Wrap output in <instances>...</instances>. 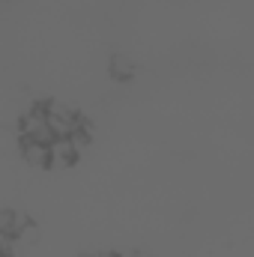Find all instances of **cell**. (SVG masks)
<instances>
[{
	"mask_svg": "<svg viewBox=\"0 0 254 257\" xmlns=\"http://www.w3.org/2000/svg\"><path fill=\"white\" fill-rule=\"evenodd\" d=\"M21 141H39V144H51L54 141V132L48 123V108L45 105H30L24 114H21Z\"/></svg>",
	"mask_w": 254,
	"mask_h": 257,
	"instance_id": "6da1fadb",
	"label": "cell"
},
{
	"mask_svg": "<svg viewBox=\"0 0 254 257\" xmlns=\"http://www.w3.org/2000/svg\"><path fill=\"white\" fill-rule=\"evenodd\" d=\"M48 123H51V132L54 138H69L78 126H84V117L72 108V105H63V102H48Z\"/></svg>",
	"mask_w": 254,
	"mask_h": 257,
	"instance_id": "7a4b0ae2",
	"label": "cell"
},
{
	"mask_svg": "<svg viewBox=\"0 0 254 257\" xmlns=\"http://www.w3.org/2000/svg\"><path fill=\"white\" fill-rule=\"evenodd\" d=\"M78 147L72 138H54L48 144V168H57V171H66L78 162Z\"/></svg>",
	"mask_w": 254,
	"mask_h": 257,
	"instance_id": "3957f363",
	"label": "cell"
},
{
	"mask_svg": "<svg viewBox=\"0 0 254 257\" xmlns=\"http://www.w3.org/2000/svg\"><path fill=\"white\" fill-rule=\"evenodd\" d=\"M30 218L21 212V209H0V239H15L21 230H24V224H27Z\"/></svg>",
	"mask_w": 254,
	"mask_h": 257,
	"instance_id": "277c9868",
	"label": "cell"
},
{
	"mask_svg": "<svg viewBox=\"0 0 254 257\" xmlns=\"http://www.w3.org/2000/svg\"><path fill=\"white\" fill-rule=\"evenodd\" d=\"M21 156L30 168H39L45 171L48 168V144H39V141H21Z\"/></svg>",
	"mask_w": 254,
	"mask_h": 257,
	"instance_id": "5b68a950",
	"label": "cell"
},
{
	"mask_svg": "<svg viewBox=\"0 0 254 257\" xmlns=\"http://www.w3.org/2000/svg\"><path fill=\"white\" fill-rule=\"evenodd\" d=\"M135 75V63L129 60L126 54H114L111 57V78H117V81H129Z\"/></svg>",
	"mask_w": 254,
	"mask_h": 257,
	"instance_id": "8992f818",
	"label": "cell"
}]
</instances>
